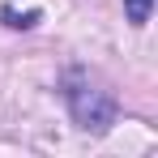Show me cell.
Segmentation results:
<instances>
[{
  "mask_svg": "<svg viewBox=\"0 0 158 158\" xmlns=\"http://www.w3.org/2000/svg\"><path fill=\"white\" fill-rule=\"evenodd\" d=\"M69 103H73V115H77L85 128H94V132H103L115 120V107H111V98H107L103 90L77 85V90H69Z\"/></svg>",
  "mask_w": 158,
  "mask_h": 158,
  "instance_id": "obj_1",
  "label": "cell"
},
{
  "mask_svg": "<svg viewBox=\"0 0 158 158\" xmlns=\"http://www.w3.org/2000/svg\"><path fill=\"white\" fill-rule=\"evenodd\" d=\"M150 9H154V0H124V13H128L132 26H145L150 22Z\"/></svg>",
  "mask_w": 158,
  "mask_h": 158,
  "instance_id": "obj_2",
  "label": "cell"
},
{
  "mask_svg": "<svg viewBox=\"0 0 158 158\" xmlns=\"http://www.w3.org/2000/svg\"><path fill=\"white\" fill-rule=\"evenodd\" d=\"M4 22H9V26H34L39 13H34V9H30V13H13V9H4Z\"/></svg>",
  "mask_w": 158,
  "mask_h": 158,
  "instance_id": "obj_3",
  "label": "cell"
}]
</instances>
